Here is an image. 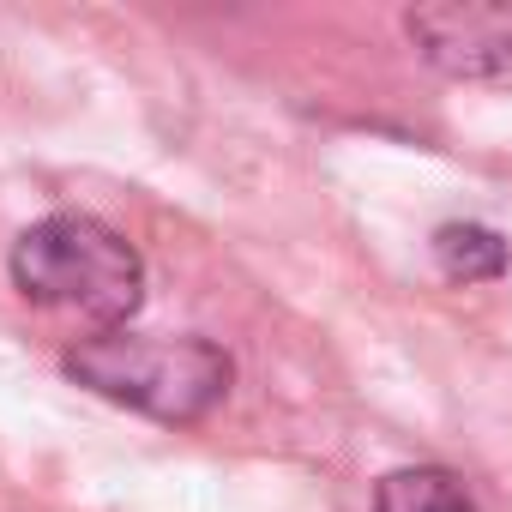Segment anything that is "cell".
<instances>
[{
    "instance_id": "2",
    "label": "cell",
    "mask_w": 512,
    "mask_h": 512,
    "mask_svg": "<svg viewBox=\"0 0 512 512\" xmlns=\"http://www.w3.org/2000/svg\"><path fill=\"white\" fill-rule=\"evenodd\" d=\"M67 374L109 398L127 404L151 422H199L223 404L235 362L211 338H145V332H97L67 350Z\"/></svg>"
},
{
    "instance_id": "5",
    "label": "cell",
    "mask_w": 512,
    "mask_h": 512,
    "mask_svg": "<svg viewBox=\"0 0 512 512\" xmlns=\"http://www.w3.org/2000/svg\"><path fill=\"white\" fill-rule=\"evenodd\" d=\"M434 260L452 284H482V278H500L506 272V241L482 223H440L434 229Z\"/></svg>"
},
{
    "instance_id": "4",
    "label": "cell",
    "mask_w": 512,
    "mask_h": 512,
    "mask_svg": "<svg viewBox=\"0 0 512 512\" xmlns=\"http://www.w3.org/2000/svg\"><path fill=\"white\" fill-rule=\"evenodd\" d=\"M374 512H476V500L464 494V482L440 464H410L380 476L374 488Z\"/></svg>"
},
{
    "instance_id": "3",
    "label": "cell",
    "mask_w": 512,
    "mask_h": 512,
    "mask_svg": "<svg viewBox=\"0 0 512 512\" xmlns=\"http://www.w3.org/2000/svg\"><path fill=\"white\" fill-rule=\"evenodd\" d=\"M410 43L446 79H494L512 67V7L506 0H428L404 13Z\"/></svg>"
},
{
    "instance_id": "1",
    "label": "cell",
    "mask_w": 512,
    "mask_h": 512,
    "mask_svg": "<svg viewBox=\"0 0 512 512\" xmlns=\"http://www.w3.org/2000/svg\"><path fill=\"white\" fill-rule=\"evenodd\" d=\"M7 266H13V284L25 302L55 308V314H79L97 332H121L145 296L139 247L85 211H55V217L31 223L13 241Z\"/></svg>"
}]
</instances>
